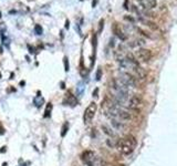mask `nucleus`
<instances>
[{"label":"nucleus","mask_w":177,"mask_h":166,"mask_svg":"<svg viewBox=\"0 0 177 166\" xmlns=\"http://www.w3.org/2000/svg\"><path fill=\"white\" fill-rule=\"evenodd\" d=\"M136 144H137V142H136L135 137L132 135H128V136L121 138L116 142V148L122 155L127 156L134 152Z\"/></svg>","instance_id":"nucleus-1"},{"label":"nucleus","mask_w":177,"mask_h":166,"mask_svg":"<svg viewBox=\"0 0 177 166\" xmlns=\"http://www.w3.org/2000/svg\"><path fill=\"white\" fill-rule=\"evenodd\" d=\"M119 79L130 89L131 87H137V85H138V81L134 77V74L127 72V71H124V72L121 73Z\"/></svg>","instance_id":"nucleus-2"},{"label":"nucleus","mask_w":177,"mask_h":166,"mask_svg":"<svg viewBox=\"0 0 177 166\" xmlns=\"http://www.w3.org/2000/svg\"><path fill=\"white\" fill-rule=\"evenodd\" d=\"M96 110H98V105L95 102H92L87 105V108H85L84 111V115H83V121L84 123H90L94 119L95 113H96Z\"/></svg>","instance_id":"nucleus-3"},{"label":"nucleus","mask_w":177,"mask_h":166,"mask_svg":"<svg viewBox=\"0 0 177 166\" xmlns=\"http://www.w3.org/2000/svg\"><path fill=\"white\" fill-rule=\"evenodd\" d=\"M135 56H136V58L137 60H140L142 62H149L152 60L153 58V52L149 49H138V50L136 51V53H135Z\"/></svg>","instance_id":"nucleus-4"},{"label":"nucleus","mask_w":177,"mask_h":166,"mask_svg":"<svg viewBox=\"0 0 177 166\" xmlns=\"http://www.w3.org/2000/svg\"><path fill=\"white\" fill-rule=\"evenodd\" d=\"M142 98L137 94H134V95H131L127 100V104H126V108H130V110H138V108L142 105Z\"/></svg>","instance_id":"nucleus-5"},{"label":"nucleus","mask_w":177,"mask_h":166,"mask_svg":"<svg viewBox=\"0 0 177 166\" xmlns=\"http://www.w3.org/2000/svg\"><path fill=\"white\" fill-rule=\"evenodd\" d=\"M95 156H96V155H95V153L93 151H84L82 154H81V159L83 161L84 164L89 165L93 159H95Z\"/></svg>","instance_id":"nucleus-6"},{"label":"nucleus","mask_w":177,"mask_h":166,"mask_svg":"<svg viewBox=\"0 0 177 166\" xmlns=\"http://www.w3.org/2000/svg\"><path fill=\"white\" fill-rule=\"evenodd\" d=\"M111 124H112L114 130L120 131V132H122V131H124L126 129L125 123L120 121V120H117V119H111Z\"/></svg>","instance_id":"nucleus-7"},{"label":"nucleus","mask_w":177,"mask_h":166,"mask_svg":"<svg viewBox=\"0 0 177 166\" xmlns=\"http://www.w3.org/2000/svg\"><path fill=\"white\" fill-rule=\"evenodd\" d=\"M113 31H114V33L120 38L121 40H125V39H126V36H125V35L123 33V31L121 30L119 23H114L113 24Z\"/></svg>","instance_id":"nucleus-8"},{"label":"nucleus","mask_w":177,"mask_h":166,"mask_svg":"<svg viewBox=\"0 0 177 166\" xmlns=\"http://www.w3.org/2000/svg\"><path fill=\"white\" fill-rule=\"evenodd\" d=\"M142 21H143V23H144L147 28H149V29L152 30V31H158V30H159L158 24L155 23L154 21H151V20H142Z\"/></svg>","instance_id":"nucleus-9"},{"label":"nucleus","mask_w":177,"mask_h":166,"mask_svg":"<svg viewBox=\"0 0 177 166\" xmlns=\"http://www.w3.org/2000/svg\"><path fill=\"white\" fill-rule=\"evenodd\" d=\"M101 129L103 131V133L106 134L109 137H115V133H114L113 129H111L110 126H107V125H102Z\"/></svg>","instance_id":"nucleus-10"},{"label":"nucleus","mask_w":177,"mask_h":166,"mask_svg":"<svg viewBox=\"0 0 177 166\" xmlns=\"http://www.w3.org/2000/svg\"><path fill=\"white\" fill-rule=\"evenodd\" d=\"M144 6L149 9H153L156 7V0H144Z\"/></svg>","instance_id":"nucleus-11"},{"label":"nucleus","mask_w":177,"mask_h":166,"mask_svg":"<svg viewBox=\"0 0 177 166\" xmlns=\"http://www.w3.org/2000/svg\"><path fill=\"white\" fill-rule=\"evenodd\" d=\"M137 31H138V32H140V33H141V35H142L143 37H146V38H151V39H153V38H154V36H153V35H152L151 32H149V31H145V30L140 29V28L137 29Z\"/></svg>","instance_id":"nucleus-12"},{"label":"nucleus","mask_w":177,"mask_h":166,"mask_svg":"<svg viewBox=\"0 0 177 166\" xmlns=\"http://www.w3.org/2000/svg\"><path fill=\"white\" fill-rule=\"evenodd\" d=\"M51 111H52V104L49 103L47 105V108H45V112H44V117H49L51 115Z\"/></svg>","instance_id":"nucleus-13"},{"label":"nucleus","mask_w":177,"mask_h":166,"mask_svg":"<svg viewBox=\"0 0 177 166\" xmlns=\"http://www.w3.org/2000/svg\"><path fill=\"white\" fill-rule=\"evenodd\" d=\"M68 130H69V124H68V123H64L63 126H62V132H61V136H62V137L65 136V134H66Z\"/></svg>","instance_id":"nucleus-14"},{"label":"nucleus","mask_w":177,"mask_h":166,"mask_svg":"<svg viewBox=\"0 0 177 166\" xmlns=\"http://www.w3.org/2000/svg\"><path fill=\"white\" fill-rule=\"evenodd\" d=\"M35 32H37V35H41L42 33V28L40 27V26H35Z\"/></svg>","instance_id":"nucleus-15"},{"label":"nucleus","mask_w":177,"mask_h":166,"mask_svg":"<svg viewBox=\"0 0 177 166\" xmlns=\"http://www.w3.org/2000/svg\"><path fill=\"white\" fill-rule=\"evenodd\" d=\"M100 79H101V70H99L98 73H96V80H100Z\"/></svg>","instance_id":"nucleus-16"},{"label":"nucleus","mask_w":177,"mask_h":166,"mask_svg":"<svg viewBox=\"0 0 177 166\" xmlns=\"http://www.w3.org/2000/svg\"><path fill=\"white\" fill-rule=\"evenodd\" d=\"M0 75H1V74H0Z\"/></svg>","instance_id":"nucleus-17"}]
</instances>
